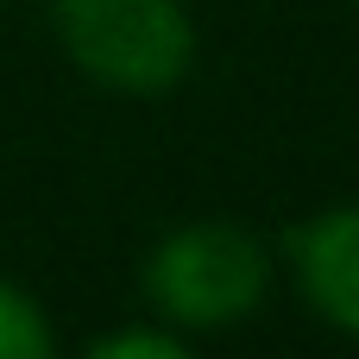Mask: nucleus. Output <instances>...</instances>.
I'll return each instance as SVG.
<instances>
[{"label": "nucleus", "mask_w": 359, "mask_h": 359, "mask_svg": "<svg viewBox=\"0 0 359 359\" xmlns=\"http://www.w3.org/2000/svg\"><path fill=\"white\" fill-rule=\"evenodd\" d=\"M63 57L114 95H164L196 63L183 0H50Z\"/></svg>", "instance_id": "f257e3e1"}, {"label": "nucleus", "mask_w": 359, "mask_h": 359, "mask_svg": "<svg viewBox=\"0 0 359 359\" xmlns=\"http://www.w3.org/2000/svg\"><path fill=\"white\" fill-rule=\"evenodd\" d=\"M88 359H183L177 334H145V328H126V334H101Z\"/></svg>", "instance_id": "39448f33"}, {"label": "nucleus", "mask_w": 359, "mask_h": 359, "mask_svg": "<svg viewBox=\"0 0 359 359\" xmlns=\"http://www.w3.org/2000/svg\"><path fill=\"white\" fill-rule=\"evenodd\" d=\"M50 347H57V334H50L44 309L19 284L0 278V359H50Z\"/></svg>", "instance_id": "20e7f679"}, {"label": "nucleus", "mask_w": 359, "mask_h": 359, "mask_svg": "<svg viewBox=\"0 0 359 359\" xmlns=\"http://www.w3.org/2000/svg\"><path fill=\"white\" fill-rule=\"evenodd\" d=\"M290 265L309 297V309L334 328L359 334V202L322 208L290 233Z\"/></svg>", "instance_id": "7ed1b4c3"}, {"label": "nucleus", "mask_w": 359, "mask_h": 359, "mask_svg": "<svg viewBox=\"0 0 359 359\" xmlns=\"http://www.w3.org/2000/svg\"><path fill=\"white\" fill-rule=\"evenodd\" d=\"M271 259L227 221L177 227L145 259V297L170 328H233L265 303Z\"/></svg>", "instance_id": "f03ea898"}]
</instances>
